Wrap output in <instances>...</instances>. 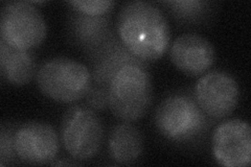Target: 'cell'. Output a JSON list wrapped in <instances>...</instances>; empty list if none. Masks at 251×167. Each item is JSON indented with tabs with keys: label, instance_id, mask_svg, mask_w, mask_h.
<instances>
[{
	"label": "cell",
	"instance_id": "cell-1",
	"mask_svg": "<svg viewBox=\"0 0 251 167\" xmlns=\"http://www.w3.org/2000/svg\"><path fill=\"white\" fill-rule=\"evenodd\" d=\"M116 33L126 48L147 64L163 57L170 46L167 16L152 2L125 3L117 15Z\"/></svg>",
	"mask_w": 251,
	"mask_h": 167
},
{
	"label": "cell",
	"instance_id": "cell-2",
	"mask_svg": "<svg viewBox=\"0 0 251 167\" xmlns=\"http://www.w3.org/2000/svg\"><path fill=\"white\" fill-rule=\"evenodd\" d=\"M153 102V84L146 67L128 65L122 68L109 85V109L126 122L143 118Z\"/></svg>",
	"mask_w": 251,
	"mask_h": 167
},
{
	"label": "cell",
	"instance_id": "cell-3",
	"mask_svg": "<svg viewBox=\"0 0 251 167\" xmlns=\"http://www.w3.org/2000/svg\"><path fill=\"white\" fill-rule=\"evenodd\" d=\"M37 84L46 97L62 103H72L86 96L92 86V75L81 62L56 58L39 68Z\"/></svg>",
	"mask_w": 251,
	"mask_h": 167
},
{
	"label": "cell",
	"instance_id": "cell-4",
	"mask_svg": "<svg viewBox=\"0 0 251 167\" xmlns=\"http://www.w3.org/2000/svg\"><path fill=\"white\" fill-rule=\"evenodd\" d=\"M155 124L168 140L186 142L198 138L206 131L208 117L195 97L186 93H175L164 98L156 109Z\"/></svg>",
	"mask_w": 251,
	"mask_h": 167
},
{
	"label": "cell",
	"instance_id": "cell-5",
	"mask_svg": "<svg viewBox=\"0 0 251 167\" xmlns=\"http://www.w3.org/2000/svg\"><path fill=\"white\" fill-rule=\"evenodd\" d=\"M104 124L99 114L88 106L75 105L63 116L61 142L66 152L77 161H89L103 145Z\"/></svg>",
	"mask_w": 251,
	"mask_h": 167
},
{
	"label": "cell",
	"instance_id": "cell-6",
	"mask_svg": "<svg viewBox=\"0 0 251 167\" xmlns=\"http://www.w3.org/2000/svg\"><path fill=\"white\" fill-rule=\"evenodd\" d=\"M47 26L42 13L33 2H5L0 15L1 40L18 49L31 50L46 38Z\"/></svg>",
	"mask_w": 251,
	"mask_h": 167
},
{
	"label": "cell",
	"instance_id": "cell-7",
	"mask_svg": "<svg viewBox=\"0 0 251 167\" xmlns=\"http://www.w3.org/2000/svg\"><path fill=\"white\" fill-rule=\"evenodd\" d=\"M240 87L231 74L221 70L209 71L195 86L194 97L207 117L222 119L230 115L240 100Z\"/></svg>",
	"mask_w": 251,
	"mask_h": 167
},
{
	"label": "cell",
	"instance_id": "cell-8",
	"mask_svg": "<svg viewBox=\"0 0 251 167\" xmlns=\"http://www.w3.org/2000/svg\"><path fill=\"white\" fill-rule=\"evenodd\" d=\"M216 161L225 167H246L251 163V129L242 119L219 124L211 138Z\"/></svg>",
	"mask_w": 251,
	"mask_h": 167
},
{
	"label": "cell",
	"instance_id": "cell-9",
	"mask_svg": "<svg viewBox=\"0 0 251 167\" xmlns=\"http://www.w3.org/2000/svg\"><path fill=\"white\" fill-rule=\"evenodd\" d=\"M15 150L23 162L30 164L51 163L60 150L57 131L50 123L29 121L15 131Z\"/></svg>",
	"mask_w": 251,
	"mask_h": 167
},
{
	"label": "cell",
	"instance_id": "cell-10",
	"mask_svg": "<svg viewBox=\"0 0 251 167\" xmlns=\"http://www.w3.org/2000/svg\"><path fill=\"white\" fill-rule=\"evenodd\" d=\"M170 58L184 74L198 76L214 65L216 51L208 39L197 34H184L173 42Z\"/></svg>",
	"mask_w": 251,
	"mask_h": 167
},
{
	"label": "cell",
	"instance_id": "cell-11",
	"mask_svg": "<svg viewBox=\"0 0 251 167\" xmlns=\"http://www.w3.org/2000/svg\"><path fill=\"white\" fill-rule=\"evenodd\" d=\"M92 65V83L109 88L114 75L128 65L146 67L148 64L134 57L113 33L99 48L88 54Z\"/></svg>",
	"mask_w": 251,
	"mask_h": 167
},
{
	"label": "cell",
	"instance_id": "cell-12",
	"mask_svg": "<svg viewBox=\"0 0 251 167\" xmlns=\"http://www.w3.org/2000/svg\"><path fill=\"white\" fill-rule=\"evenodd\" d=\"M67 33L75 45L82 47L89 54L115 31L111 27L108 15L96 17L74 10L68 15Z\"/></svg>",
	"mask_w": 251,
	"mask_h": 167
},
{
	"label": "cell",
	"instance_id": "cell-13",
	"mask_svg": "<svg viewBox=\"0 0 251 167\" xmlns=\"http://www.w3.org/2000/svg\"><path fill=\"white\" fill-rule=\"evenodd\" d=\"M36 59L30 50L18 49L0 40V72L14 86L28 84L36 74Z\"/></svg>",
	"mask_w": 251,
	"mask_h": 167
},
{
	"label": "cell",
	"instance_id": "cell-14",
	"mask_svg": "<svg viewBox=\"0 0 251 167\" xmlns=\"http://www.w3.org/2000/svg\"><path fill=\"white\" fill-rule=\"evenodd\" d=\"M110 157L116 163L130 164L138 160L144 152V137L131 122L114 125L108 138Z\"/></svg>",
	"mask_w": 251,
	"mask_h": 167
},
{
	"label": "cell",
	"instance_id": "cell-15",
	"mask_svg": "<svg viewBox=\"0 0 251 167\" xmlns=\"http://www.w3.org/2000/svg\"><path fill=\"white\" fill-rule=\"evenodd\" d=\"M175 18L183 21L195 22L205 17L213 5L208 1H199V0H176V1H164Z\"/></svg>",
	"mask_w": 251,
	"mask_h": 167
},
{
	"label": "cell",
	"instance_id": "cell-16",
	"mask_svg": "<svg viewBox=\"0 0 251 167\" xmlns=\"http://www.w3.org/2000/svg\"><path fill=\"white\" fill-rule=\"evenodd\" d=\"M73 9L88 16H107L113 10L114 1H104V0H73L68 2Z\"/></svg>",
	"mask_w": 251,
	"mask_h": 167
},
{
	"label": "cell",
	"instance_id": "cell-17",
	"mask_svg": "<svg viewBox=\"0 0 251 167\" xmlns=\"http://www.w3.org/2000/svg\"><path fill=\"white\" fill-rule=\"evenodd\" d=\"M15 131L10 125H1L0 130V165L1 166L13 162L16 157H18L14 144Z\"/></svg>",
	"mask_w": 251,
	"mask_h": 167
},
{
	"label": "cell",
	"instance_id": "cell-18",
	"mask_svg": "<svg viewBox=\"0 0 251 167\" xmlns=\"http://www.w3.org/2000/svg\"><path fill=\"white\" fill-rule=\"evenodd\" d=\"M85 97L88 107L94 111H104L109 108V88L107 87L92 83Z\"/></svg>",
	"mask_w": 251,
	"mask_h": 167
}]
</instances>
